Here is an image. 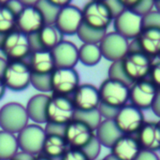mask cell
<instances>
[{
	"label": "cell",
	"instance_id": "6da1fadb",
	"mask_svg": "<svg viewBox=\"0 0 160 160\" xmlns=\"http://www.w3.org/2000/svg\"><path fill=\"white\" fill-rule=\"evenodd\" d=\"M25 107L18 102H8L0 108V128L12 134H18L28 125Z\"/></svg>",
	"mask_w": 160,
	"mask_h": 160
},
{
	"label": "cell",
	"instance_id": "7a4b0ae2",
	"mask_svg": "<svg viewBox=\"0 0 160 160\" xmlns=\"http://www.w3.org/2000/svg\"><path fill=\"white\" fill-rule=\"evenodd\" d=\"M0 51L8 62L24 61L31 53L28 36L13 30L6 35Z\"/></svg>",
	"mask_w": 160,
	"mask_h": 160
},
{
	"label": "cell",
	"instance_id": "3957f363",
	"mask_svg": "<svg viewBox=\"0 0 160 160\" xmlns=\"http://www.w3.org/2000/svg\"><path fill=\"white\" fill-rule=\"evenodd\" d=\"M2 80L6 88L11 91L21 92L25 90L30 85L31 80V71L26 61L8 62Z\"/></svg>",
	"mask_w": 160,
	"mask_h": 160
},
{
	"label": "cell",
	"instance_id": "277c9868",
	"mask_svg": "<svg viewBox=\"0 0 160 160\" xmlns=\"http://www.w3.org/2000/svg\"><path fill=\"white\" fill-rule=\"evenodd\" d=\"M75 108L69 97L54 96L49 98L46 107L47 123L68 125L73 120Z\"/></svg>",
	"mask_w": 160,
	"mask_h": 160
},
{
	"label": "cell",
	"instance_id": "5b68a950",
	"mask_svg": "<svg viewBox=\"0 0 160 160\" xmlns=\"http://www.w3.org/2000/svg\"><path fill=\"white\" fill-rule=\"evenodd\" d=\"M100 102L117 109L129 101V86L116 80L106 79L98 88Z\"/></svg>",
	"mask_w": 160,
	"mask_h": 160
},
{
	"label": "cell",
	"instance_id": "8992f818",
	"mask_svg": "<svg viewBox=\"0 0 160 160\" xmlns=\"http://www.w3.org/2000/svg\"><path fill=\"white\" fill-rule=\"evenodd\" d=\"M82 22L97 29L107 31L113 18L104 1H91L82 9Z\"/></svg>",
	"mask_w": 160,
	"mask_h": 160
},
{
	"label": "cell",
	"instance_id": "52a82bcc",
	"mask_svg": "<svg viewBox=\"0 0 160 160\" xmlns=\"http://www.w3.org/2000/svg\"><path fill=\"white\" fill-rule=\"evenodd\" d=\"M16 137L19 149L22 152L36 157L42 152L46 132L40 125L28 124Z\"/></svg>",
	"mask_w": 160,
	"mask_h": 160
},
{
	"label": "cell",
	"instance_id": "ba28073f",
	"mask_svg": "<svg viewBox=\"0 0 160 160\" xmlns=\"http://www.w3.org/2000/svg\"><path fill=\"white\" fill-rule=\"evenodd\" d=\"M80 85V75L75 68H55L51 74V92L54 96L68 97Z\"/></svg>",
	"mask_w": 160,
	"mask_h": 160
},
{
	"label": "cell",
	"instance_id": "9c48e42d",
	"mask_svg": "<svg viewBox=\"0 0 160 160\" xmlns=\"http://www.w3.org/2000/svg\"><path fill=\"white\" fill-rule=\"evenodd\" d=\"M127 77L134 83L146 80L151 67V58L141 52H128L121 60Z\"/></svg>",
	"mask_w": 160,
	"mask_h": 160
},
{
	"label": "cell",
	"instance_id": "30bf717a",
	"mask_svg": "<svg viewBox=\"0 0 160 160\" xmlns=\"http://www.w3.org/2000/svg\"><path fill=\"white\" fill-rule=\"evenodd\" d=\"M113 121L123 135L129 136L138 133L145 122L142 111L132 104L120 108Z\"/></svg>",
	"mask_w": 160,
	"mask_h": 160
},
{
	"label": "cell",
	"instance_id": "8fae6325",
	"mask_svg": "<svg viewBox=\"0 0 160 160\" xmlns=\"http://www.w3.org/2000/svg\"><path fill=\"white\" fill-rule=\"evenodd\" d=\"M129 41L116 32L106 33L98 43L101 55L105 59L112 62L121 61L128 52Z\"/></svg>",
	"mask_w": 160,
	"mask_h": 160
},
{
	"label": "cell",
	"instance_id": "7c38bea8",
	"mask_svg": "<svg viewBox=\"0 0 160 160\" xmlns=\"http://www.w3.org/2000/svg\"><path fill=\"white\" fill-rule=\"evenodd\" d=\"M95 131L85 123L73 119L66 125L64 139L70 149L82 150L94 137Z\"/></svg>",
	"mask_w": 160,
	"mask_h": 160
},
{
	"label": "cell",
	"instance_id": "4fadbf2b",
	"mask_svg": "<svg viewBox=\"0 0 160 160\" xmlns=\"http://www.w3.org/2000/svg\"><path fill=\"white\" fill-rule=\"evenodd\" d=\"M159 94V88L149 80L134 82L129 87V101L140 110L150 109L155 98Z\"/></svg>",
	"mask_w": 160,
	"mask_h": 160
},
{
	"label": "cell",
	"instance_id": "5bb4252c",
	"mask_svg": "<svg viewBox=\"0 0 160 160\" xmlns=\"http://www.w3.org/2000/svg\"><path fill=\"white\" fill-rule=\"evenodd\" d=\"M82 23V9L75 5L69 4L59 9L54 26L62 35H75Z\"/></svg>",
	"mask_w": 160,
	"mask_h": 160
},
{
	"label": "cell",
	"instance_id": "9a60e30c",
	"mask_svg": "<svg viewBox=\"0 0 160 160\" xmlns=\"http://www.w3.org/2000/svg\"><path fill=\"white\" fill-rule=\"evenodd\" d=\"M114 32L126 39H135L142 32V17L130 9H125L113 19Z\"/></svg>",
	"mask_w": 160,
	"mask_h": 160
},
{
	"label": "cell",
	"instance_id": "2e32d148",
	"mask_svg": "<svg viewBox=\"0 0 160 160\" xmlns=\"http://www.w3.org/2000/svg\"><path fill=\"white\" fill-rule=\"evenodd\" d=\"M62 34L54 25H44L38 32L28 36L30 50L32 52H51L61 40Z\"/></svg>",
	"mask_w": 160,
	"mask_h": 160
},
{
	"label": "cell",
	"instance_id": "e0dca14e",
	"mask_svg": "<svg viewBox=\"0 0 160 160\" xmlns=\"http://www.w3.org/2000/svg\"><path fill=\"white\" fill-rule=\"evenodd\" d=\"M71 101L76 111L89 112L97 110L100 103L98 88L90 83L80 84L72 94Z\"/></svg>",
	"mask_w": 160,
	"mask_h": 160
},
{
	"label": "cell",
	"instance_id": "ac0fdd59",
	"mask_svg": "<svg viewBox=\"0 0 160 160\" xmlns=\"http://www.w3.org/2000/svg\"><path fill=\"white\" fill-rule=\"evenodd\" d=\"M44 25L43 17L36 6L23 7L22 11L16 16L15 30L26 36L38 32Z\"/></svg>",
	"mask_w": 160,
	"mask_h": 160
},
{
	"label": "cell",
	"instance_id": "d6986e66",
	"mask_svg": "<svg viewBox=\"0 0 160 160\" xmlns=\"http://www.w3.org/2000/svg\"><path fill=\"white\" fill-rule=\"evenodd\" d=\"M55 68H74L78 64V47L71 41L61 40L52 51Z\"/></svg>",
	"mask_w": 160,
	"mask_h": 160
},
{
	"label": "cell",
	"instance_id": "ffe728a7",
	"mask_svg": "<svg viewBox=\"0 0 160 160\" xmlns=\"http://www.w3.org/2000/svg\"><path fill=\"white\" fill-rule=\"evenodd\" d=\"M136 138L142 150L157 152L160 148L159 123L144 122Z\"/></svg>",
	"mask_w": 160,
	"mask_h": 160
},
{
	"label": "cell",
	"instance_id": "44dd1931",
	"mask_svg": "<svg viewBox=\"0 0 160 160\" xmlns=\"http://www.w3.org/2000/svg\"><path fill=\"white\" fill-rule=\"evenodd\" d=\"M141 151L137 139L129 135H123L111 147V154L118 160H135Z\"/></svg>",
	"mask_w": 160,
	"mask_h": 160
},
{
	"label": "cell",
	"instance_id": "7402d4cb",
	"mask_svg": "<svg viewBox=\"0 0 160 160\" xmlns=\"http://www.w3.org/2000/svg\"><path fill=\"white\" fill-rule=\"evenodd\" d=\"M26 62L32 74L48 75L55 69V64L51 52H32Z\"/></svg>",
	"mask_w": 160,
	"mask_h": 160
},
{
	"label": "cell",
	"instance_id": "603a6c76",
	"mask_svg": "<svg viewBox=\"0 0 160 160\" xmlns=\"http://www.w3.org/2000/svg\"><path fill=\"white\" fill-rule=\"evenodd\" d=\"M139 51L150 58L160 52V29H143L136 38Z\"/></svg>",
	"mask_w": 160,
	"mask_h": 160
},
{
	"label": "cell",
	"instance_id": "cb8c5ba5",
	"mask_svg": "<svg viewBox=\"0 0 160 160\" xmlns=\"http://www.w3.org/2000/svg\"><path fill=\"white\" fill-rule=\"evenodd\" d=\"M49 96L45 94H38L33 96L25 106V111L28 119L32 120L35 124H46V107L49 100Z\"/></svg>",
	"mask_w": 160,
	"mask_h": 160
},
{
	"label": "cell",
	"instance_id": "d4e9b609",
	"mask_svg": "<svg viewBox=\"0 0 160 160\" xmlns=\"http://www.w3.org/2000/svg\"><path fill=\"white\" fill-rule=\"evenodd\" d=\"M123 134L117 128L113 120H103L95 130V137L98 139L101 146L110 148L114 142L122 137Z\"/></svg>",
	"mask_w": 160,
	"mask_h": 160
},
{
	"label": "cell",
	"instance_id": "484cf974",
	"mask_svg": "<svg viewBox=\"0 0 160 160\" xmlns=\"http://www.w3.org/2000/svg\"><path fill=\"white\" fill-rule=\"evenodd\" d=\"M67 150L68 145L64 139V136L53 134L46 135L41 152L44 154V156L52 159L61 158L62 156L67 152Z\"/></svg>",
	"mask_w": 160,
	"mask_h": 160
},
{
	"label": "cell",
	"instance_id": "4316f807",
	"mask_svg": "<svg viewBox=\"0 0 160 160\" xmlns=\"http://www.w3.org/2000/svg\"><path fill=\"white\" fill-rule=\"evenodd\" d=\"M19 152L15 134L0 130V160L12 159Z\"/></svg>",
	"mask_w": 160,
	"mask_h": 160
},
{
	"label": "cell",
	"instance_id": "83f0119b",
	"mask_svg": "<svg viewBox=\"0 0 160 160\" xmlns=\"http://www.w3.org/2000/svg\"><path fill=\"white\" fill-rule=\"evenodd\" d=\"M79 61L86 67H94L98 65L101 58V52L98 44H83L78 48Z\"/></svg>",
	"mask_w": 160,
	"mask_h": 160
},
{
	"label": "cell",
	"instance_id": "f1b7e54d",
	"mask_svg": "<svg viewBox=\"0 0 160 160\" xmlns=\"http://www.w3.org/2000/svg\"><path fill=\"white\" fill-rule=\"evenodd\" d=\"M106 33L107 31L94 29L82 22L76 35L83 42V44H98Z\"/></svg>",
	"mask_w": 160,
	"mask_h": 160
},
{
	"label": "cell",
	"instance_id": "f546056e",
	"mask_svg": "<svg viewBox=\"0 0 160 160\" xmlns=\"http://www.w3.org/2000/svg\"><path fill=\"white\" fill-rule=\"evenodd\" d=\"M15 24L16 15L6 5H0V34L12 32L15 30Z\"/></svg>",
	"mask_w": 160,
	"mask_h": 160
},
{
	"label": "cell",
	"instance_id": "4dcf8cb0",
	"mask_svg": "<svg viewBox=\"0 0 160 160\" xmlns=\"http://www.w3.org/2000/svg\"><path fill=\"white\" fill-rule=\"evenodd\" d=\"M37 8L40 11L45 25H53L55 22L56 16L58 14L59 8L52 4L51 0H41L37 1Z\"/></svg>",
	"mask_w": 160,
	"mask_h": 160
},
{
	"label": "cell",
	"instance_id": "1f68e13d",
	"mask_svg": "<svg viewBox=\"0 0 160 160\" xmlns=\"http://www.w3.org/2000/svg\"><path fill=\"white\" fill-rule=\"evenodd\" d=\"M73 119L85 123L94 131L97 129V128L99 126V124L102 121V118H101L98 109L93 110V111H89V112H80V111L75 110Z\"/></svg>",
	"mask_w": 160,
	"mask_h": 160
},
{
	"label": "cell",
	"instance_id": "d6a6232c",
	"mask_svg": "<svg viewBox=\"0 0 160 160\" xmlns=\"http://www.w3.org/2000/svg\"><path fill=\"white\" fill-rule=\"evenodd\" d=\"M108 78L112 79V80L119 81L121 82H124L125 84H127L129 87L133 84V82L127 77L126 73L124 72L121 61L112 62L111 64L109 70H108Z\"/></svg>",
	"mask_w": 160,
	"mask_h": 160
},
{
	"label": "cell",
	"instance_id": "836d02e7",
	"mask_svg": "<svg viewBox=\"0 0 160 160\" xmlns=\"http://www.w3.org/2000/svg\"><path fill=\"white\" fill-rule=\"evenodd\" d=\"M30 84H32L36 90L41 93L51 92V74L38 75L31 73Z\"/></svg>",
	"mask_w": 160,
	"mask_h": 160
},
{
	"label": "cell",
	"instance_id": "e575fe53",
	"mask_svg": "<svg viewBox=\"0 0 160 160\" xmlns=\"http://www.w3.org/2000/svg\"><path fill=\"white\" fill-rule=\"evenodd\" d=\"M142 28L143 29H160V12L156 9L150 11L142 17Z\"/></svg>",
	"mask_w": 160,
	"mask_h": 160
},
{
	"label": "cell",
	"instance_id": "d590c367",
	"mask_svg": "<svg viewBox=\"0 0 160 160\" xmlns=\"http://www.w3.org/2000/svg\"><path fill=\"white\" fill-rule=\"evenodd\" d=\"M82 151L89 160H96L101 152V144L94 135L92 140L82 149Z\"/></svg>",
	"mask_w": 160,
	"mask_h": 160
},
{
	"label": "cell",
	"instance_id": "8d00e7d4",
	"mask_svg": "<svg viewBox=\"0 0 160 160\" xmlns=\"http://www.w3.org/2000/svg\"><path fill=\"white\" fill-rule=\"evenodd\" d=\"M150 77V82L155 84L158 88H159L160 84V57L156 56L151 58V67L148 73Z\"/></svg>",
	"mask_w": 160,
	"mask_h": 160
},
{
	"label": "cell",
	"instance_id": "74e56055",
	"mask_svg": "<svg viewBox=\"0 0 160 160\" xmlns=\"http://www.w3.org/2000/svg\"><path fill=\"white\" fill-rule=\"evenodd\" d=\"M155 8V1L153 0H142V1H137L136 5L134 8L131 9L135 13H137L139 16L142 17L145 14L149 13L150 11L154 10Z\"/></svg>",
	"mask_w": 160,
	"mask_h": 160
},
{
	"label": "cell",
	"instance_id": "f35d334b",
	"mask_svg": "<svg viewBox=\"0 0 160 160\" xmlns=\"http://www.w3.org/2000/svg\"><path fill=\"white\" fill-rule=\"evenodd\" d=\"M98 111L101 118H104V120H114L119 109L108 106V105L100 102L98 107Z\"/></svg>",
	"mask_w": 160,
	"mask_h": 160
},
{
	"label": "cell",
	"instance_id": "ab89813d",
	"mask_svg": "<svg viewBox=\"0 0 160 160\" xmlns=\"http://www.w3.org/2000/svg\"><path fill=\"white\" fill-rule=\"evenodd\" d=\"M105 4L107 5L112 18H116L119 14H121L124 10H125V8L122 4L121 1H118V0H109V1H104Z\"/></svg>",
	"mask_w": 160,
	"mask_h": 160
},
{
	"label": "cell",
	"instance_id": "60d3db41",
	"mask_svg": "<svg viewBox=\"0 0 160 160\" xmlns=\"http://www.w3.org/2000/svg\"><path fill=\"white\" fill-rule=\"evenodd\" d=\"M61 160H89L82 150L78 149H68L67 152L62 156Z\"/></svg>",
	"mask_w": 160,
	"mask_h": 160
},
{
	"label": "cell",
	"instance_id": "b9f144b4",
	"mask_svg": "<svg viewBox=\"0 0 160 160\" xmlns=\"http://www.w3.org/2000/svg\"><path fill=\"white\" fill-rule=\"evenodd\" d=\"M65 128H66V126H63V125H56V124H52V123H46V127H45L44 130L46 132V135L53 134V135L64 136Z\"/></svg>",
	"mask_w": 160,
	"mask_h": 160
},
{
	"label": "cell",
	"instance_id": "7bdbcfd3",
	"mask_svg": "<svg viewBox=\"0 0 160 160\" xmlns=\"http://www.w3.org/2000/svg\"><path fill=\"white\" fill-rule=\"evenodd\" d=\"M16 16L22 11V9L23 8V5L22 4L21 1L19 0H10V1H6L5 4Z\"/></svg>",
	"mask_w": 160,
	"mask_h": 160
},
{
	"label": "cell",
	"instance_id": "ee69618b",
	"mask_svg": "<svg viewBox=\"0 0 160 160\" xmlns=\"http://www.w3.org/2000/svg\"><path fill=\"white\" fill-rule=\"evenodd\" d=\"M135 160H159V158L156 152L142 150Z\"/></svg>",
	"mask_w": 160,
	"mask_h": 160
},
{
	"label": "cell",
	"instance_id": "f6af8a7d",
	"mask_svg": "<svg viewBox=\"0 0 160 160\" xmlns=\"http://www.w3.org/2000/svg\"><path fill=\"white\" fill-rule=\"evenodd\" d=\"M151 109L153 111V112L156 114V116L159 117L160 116V97L159 94L157 96V98H155L152 106H151Z\"/></svg>",
	"mask_w": 160,
	"mask_h": 160
},
{
	"label": "cell",
	"instance_id": "bcb514c9",
	"mask_svg": "<svg viewBox=\"0 0 160 160\" xmlns=\"http://www.w3.org/2000/svg\"><path fill=\"white\" fill-rule=\"evenodd\" d=\"M34 156L32 155H29L27 153H24V152H18L15 157L13 158V159L15 160H33L34 159Z\"/></svg>",
	"mask_w": 160,
	"mask_h": 160
},
{
	"label": "cell",
	"instance_id": "7dc6e473",
	"mask_svg": "<svg viewBox=\"0 0 160 160\" xmlns=\"http://www.w3.org/2000/svg\"><path fill=\"white\" fill-rule=\"evenodd\" d=\"M51 2H52V5H54L59 9L70 4V1H51Z\"/></svg>",
	"mask_w": 160,
	"mask_h": 160
},
{
	"label": "cell",
	"instance_id": "c3c4849f",
	"mask_svg": "<svg viewBox=\"0 0 160 160\" xmlns=\"http://www.w3.org/2000/svg\"><path fill=\"white\" fill-rule=\"evenodd\" d=\"M7 63H8V61L4 57L0 56V78H2V76H3V73H4V70L6 68Z\"/></svg>",
	"mask_w": 160,
	"mask_h": 160
},
{
	"label": "cell",
	"instance_id": "681fc988",
	"mask_svg": "<svg viewBox=\"0 0 160 160\" xmlns=\"http://www.w3.org/2000/svg\"><path fill=\"white\" fill-rule=\"evenodd\" d=\"M6 86H5V83L2 80V78H0V100L4 98L5 96V93H6Z\"/></svg>",
	"mask_w": 160,
	"mask_h": 160
},
{
	"label": "cell",
	"instance_id": "f907efd6",
	"mask_svg": "<svg viewBox=\"0 0 160 160\" xmlns=\"http://www.w3.org/2000/svg\"><path fill=\"white\" fill-rule=\"evenodd\" d=\"M33 160H54V159H52V158H48V157H46V156H44V155H38V156H36Z\"/></svg>",
	"mask_w": 160,
	"mask_h": 160
},
{
	"label": "cell",
	"instance_id": "816d5d0a",
	"mask_svg": "<svg viewBox=\"0 0 160 160\" xmlns=\"http://www.w3.org/2000/svg\"><path fill=\"white\" fill-rule=\"evenodd\" d=\"M103 160H118L116 158H114L112 154H110V155H108V156H106L105 158H104V159Z\"/></svg>",
	"mask_w": 160,
	"mask_h": 160
},
{
	"label": "cell",
	"instance_id": "f5cc1de1",
	"mask_svg": "<svg viewBox=\"0 0 160 160\" xmlns=\"http://www.w3.org/2000/svg\"><path fill=\"white\" fill-rule=\"evenodd\" d=\"M5 37H6L5 34H0V49H1V46H2V44H3L4 39H5Z\"/></svg>",
	"mask_w": 160,
	"mask_h": 160
},
{
	"label": "cell",
	"instance_id": "db71d44e",
	"mask_svg": "<svg viewBox=\"0 0 160 160\" xmlns=\"http://www.w3.org/2000/svg\"><path fill=\"white\" fill-rule=\"evenodd\" d=\"M10 160H15V159H13V158H12V159H10Z\"/></svg>",
	"mask_w": 160,
	"mask_h": 160
}]
</instances>
